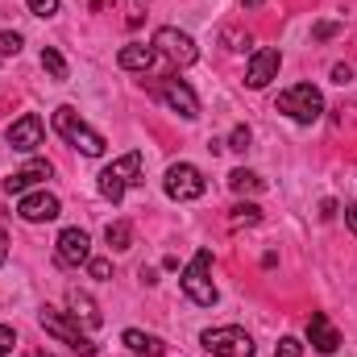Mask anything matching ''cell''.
<instances>
[{"label": "cell", "mask_w": 357, "mask_h": 357, "mask_svg": "<svg viewBox=\"0 0 357 357\" xmlns=\"http://www.w3.org/2000/svg\"><path fill=\"white\" fill-rule=\"evenodd\" d=\"M54 133L63 137V142H71L75 150H84L88 158H100L104 154V137L96 133V129H88L84 121H79V112L71 108V104H63V108H54Z\"/></svg>", "instance_id": "6da1fadb"}, {"label": "cell", "mask_w": 357, "mask_h": 357, "mask_svg": "<svg viewBox=\"0 0 357 357\" xmlns=\"http://www.w3.org/2000/svg\"><path fill=\"white\" fill-rule=\"evenodd\" d=\"M133 183H142V154H137V150H129L125 158H116L112 167L100 171V195L116 204V199H125V191H129Z\"/></svg>", "instance_id": "7a4b0ae2"}, {"label": "cell", "mask_w": 357, "mask_h": 357, "mask_svg": "<svg viewBox=\"0 0 357 357\" xmlns=\"http://www.w3.org/2000/svg\"><path fill=\"white\" fill-rule=\"evenodd\" d=\"M278 112H287L295 125H312L324 112V96H320V88H312V84H295V88H287L278 96Z\"/></svg>", "instance_id": "3957f363"}, {"label": "cell", "mask_w": 357, "mask_h": 357, "mask_svg": "<svg viewBox=\"0 0 357 357\" xmlns=\"http://www.w3.org/2000/svg\"><path fill=\"white\" fill-rule=\"evenodd\" d=\"M38 320H42V328L54 337V341H63V345H71L75 354H84V357H91L96 354V345H91V337L71 320V312H54V307H42L38 312Z\"/></svg>", "instance_id": "277c9868"}, {"label": "cell", "mask_w": 357, "mask_h": 357, "mask_svg": "<svg viewBox=\"0 0 357 357\" xmlns=\"http://www.w3.org/2000/svg\"><path fill=\"white\" fill-rule=\"evenodd\" d=\"M208 266H212V254L208 250H199L191 262H187V270H183V295L191 299V303H199V307H212L216 303V287H212V278H208Z\"/></svg>", "instance_id": "5b68a950"}, {"label": "cell", "mask_w": 357, "mask_h": 357, "mask_svg": "<svg viewBox=\"0 0 357 357\" xmlns=\"http://www.w3.org/2000/svg\"><path fill=\"white\" fill-rule=\"evenodd\" d=\"M204 349L212 357H254V341L245 328L225 324V328H208L204 333Z\"/></svg>", "instance_id": "8992f818"}, {"label": "cell", "mask_w": 357, "mask_h": 357, "mask_svg": "<svg viewBox=\"0 0 357 357\" xmlns=\"http://www.w3.org/2000/svg\"><path fill=\"white\" fill-rule=\"evenodd\" d=\"M154 50H158V54H167V63H171V67H191V63L199 59L195 42H191L183 29H175V25H162V29L154 33Z\"/></svg>", "instance_id": "52a82bcc"}, {"label": "cell", "mask_w": 357, "mask_h": 357, "mask_svg": "<svg viewBox=\"0 0 357 357\" xmlns=\"http://www.w3.org/2000/svg\"><path fill=\"white\" fill-rule=\"evenodd\" d=\"M208 191V183H204V175H199V167H191V162H175L171 171H167V195L171 199H199Z\"/></svg>", "instance_id": "ba28073f"}, {"label": "cell", "mask_w": 357, "mask_h": 357, "mask_svg": "<svg viewBox=\"0 0 357 357\" xmlns=\"http://www.w3.org/2000/svg\"><path fill=\"white\" fill-rule=\"evenodd\" d=\"M154 96H158L167 108H175L178 116H187V121L199 116V100H195V91L187 88L183 79H158V84H154Z\"/></svg>", "instance_id": "9c48e42d"}, {"label": "cell", "mask_w": 357, "mask_h": 357, "mask_svg": "<svg viewBox=\"0 0 357 357\" xmlns=\"http://www.w3.org/2000/svg\"><path fill=\"white\" fill-rule=\"evenodd\" d=\"M42 142H46V125H42L38 112H25V116H17V121L8 125V146H13V150L33 154Z\"/></svg>", "instance_id": "30bf717a"}, {"label": "cell", "mask_w": 357, "mask_h": 357, "mask_svg": "<svg viewBox=\"0 0 357 357\" xmlns=\"http://www.w3.org/2000/svg\"><path fill=\"white\" fill-rule=\"evenodd\" d=\"M59 212H63V204H59V195H50V191H25V195H21V204H17V216H21V220H29V225L54 220Z\"/></svg>", "instance_id": "8fae6325"}, {"label": "cell", "mask_w": 357, "mask_h": 357, "mask_svg": "<svg viewBox=\"0 0 357 357\" xmlns=\"http://www.w3.org/2000/svg\"><path fill=\"white\" fill-rule=\"evenodd\" d=\"M54 254H59L63 266H88V258H91L88 233L84 229H63L59 241H54Z\"/></svg>", "instance_id": "7c38bea8"}, {"label": "cell", "mask_w": 357, "mask_h": 357, "mask_svg": "<svg viewBox=\"0 0 357 357\" xmlns=\"http://www.w3.org/2000/svg\"><path fill=\"white\" fill-rule=\"evenodd\" d=\"M278 63H282V54H278V50H258V54H254V59H250V71H245V84H250V88L254 91H262L270 84V79H278Z\"/></svg>", "instance_id": "4fadbf2b"}, {"label": "cell", "mask_w": 357, "mask_h": 357, "mask_svg": "<svg viewBox=\"0 0 357 357\" xmlns=\"http://www.w3.org/2000/svg\"><path fill=\"white\" fill-rule=\"evenodd\" d=\"M307 341L316 345V354H337L341 333H337V324H333L324 312H312V320H307Z\"/></svg>", "instance_id": "5bb4252c"}, {"label": "cell", "mask_w": 357, "mask_h": 357, "mask_svg": "<svg viewBox=\"0 0 357 357\" xmlns=\"http://www.w3.org/2000/svg\"><path fill=\"white\" fill-rule=\"evenodd\" d=\"M67 307H71V320H75V324L84 320V328H100V324H104V316L96 312V303H91L88 291H75V287H71V291H67Z\"/></svg>", "instance_id": "9a60e30c"}, {"label": "cell", "mask_w": 357, "mask_h": 357, "mask_svg": "<svg viewBox=\"0 0 357 357\" xmlns=\"http://www.w3.org/2000/svg\"><path fill=\"white\" fill-rule=\"evenodd\" d=\"M50 175H54V167L38 158V162H29V167H21L17 175L4 178V187H8V191H17V195H25V191H29L33 183H42V178H50Z\"/></svg>", "instance_id": "2e32d148"}, {"label": "cell", "mask_w": 357, "mask_h": 357, "mask_svg": "<svg viewBox=\"0 0 357 357\" xmlns=\"http://www.w3.org/2000/svg\"><path fill=\"white\" fill-rule=\"evenodd\" d=\"M121 341L129 345V354H137V357H162L167 354V341H162V337H150V333H142V328H125Z\"/></svg>", "instance_id": "e0dca14e"}, {"label": "cell", "mask_w": 357, "mask_h": 357, "mask_svg": "<svg viewBox=\"0 0 357 357\" xmlns=\"http://www.w3.org/2000/svg\"><path fill=\"white\" fill-rule=\"evenodd\" d=\"M154 59H158L154 46H121V54H116V63H121L125 71H150Z\"/></svg>", "instance_id": "ac0fdd59"}, {"label": "cell", "mask_w": 357, "mask_h": 357, "mask_svg": "<svg viewBox=\"0 0 357 357\" xmlns=\"http://www.w3.org/2000/svg\"><path fill=\"white\" fill-rule=\"evenodd\" d=\"M229 187H233L237 195H258V191H262L266 183H262V178L254 175V171H245V167H237V171L229 175Z\"/></svg>", "instance_id": "d6986e66"}, {"label": "cell", "mask_w": 357, "mask_h": 357, "mask_svg": "<svg viewBox=\"0 0 357 357\" xmlns=\"http://www.w3.org/2000/svg\"><path fill=\"white\" fill-rule=\"evenodd\" d=\"M104 241H108L112 250H129V245H133V225H129V220H112V225L104 229Z\"/></svg>", "instance_id": "ffe728a7"}, {"label": "cell", "mask_w": 357, "mask_h": 357, "mask_svg": "<svg viewBox=\"0 0 357 357\" xmlns=\"http://www.w3.org/2000/svg\"><path fill=\"white\" fill-rule=\"evenodd\" d=\"M258 220H262V208H258V204H237V208H233V216H229V225H233V229H254Z\"/></svg>", "instance_id": "44dd1931"}, {"label": "cell", "mask_w": 357, "mask_h": 357, "mask_svg": "<svg viewBox=\"0 0 357 357\" xmlns=\"http://www.w3.org/2000/svg\"><path fill=\"white\" fill-rule=\"evenodd\" d=\"M42 67L50 71V79H59V84L67 79V59H63L54 46H46V50H42Z\"/></svg>", "instance_id": "7402d4cb"}, {"label": "cell", "mask_w": 357, "mask_h": 357, "mask_svg": "<svg viewBox=\"0 0 357 357\" xmlns=\"http://www.w3.org/2000/svg\"><path fill=\"white\" fill-rule=\"evenodd\" d=\"M250 142H254L250 125H237V129L229 133V150H237V154H245V150H250Z\"/></svg>", "instance_id": "603a6c76"}, {"label": "cell", "mask_w": 357, "mask_h": 357, "mask_svg": "<svg viewBox=\"0 0 357 357\" xmlns=\"http://www.w3.org/2000/svg\"><path fill=\"white\" fill-rule=\"evenodd\" d=\"M220 42H225L229 50H250V33H241V29H225Z\"/></svg>", "instance_id": "cb8c5ba5"}, {"label": "cell", "mask_w": 357, "mask_h": 357, "mask_svg": "<svg viewBox=\"0 0 357 357\" xmlns=\"http://www.w3.org/2000/svg\"><path fill=\"white\" fill-rule=\"evenodd\" d=\"M21 46H25V42H21V33H17V29L0 33V54H8V59H13V54H21Z\"/></svg>", "instance_id": "d4e9b609"}, {"label": "cell", "mask_w": 357, "mask_h": 357, "mask_svg": "<svg viewBox=\"0 0 357 357\" xmlns=\"http://www.w3.org/2000/svg\"><path fill=\"white\" fill-rule=\"evenodd\" d=\"M25 4H29L33 17H54L59 13V0H25Z\"/></svg>", "instance_id": "484cf974"}, {"label": "cell", "mask_w": 357, "mask_h": 357, "mask_svg": "<svg viewBox=\"0 0 357 357\" xmlns=\"http://www.w3.org/2000/svg\"><path fill=\"white\" fill-rule=\"evenodd\" d=\"M299 354H303V345H299L295 337H282L278 349H274V357H299Z\"/></svg>", "instance_id": "4316f807"}, {"label": "cell", "mask_w": 357, "mask_h": 357, "mask_svg": "<svg viewBox=\"0 0 357 357\" xmlns=\"http://www.w3.org/2000/svg\"><path fill=\"white\" fill-rule=\"evenodd\" d=\"M337 29H341L337 21H320V25L312 29V38H316V42H328V38H337Z\"/></svg>", "instance_id": "83f0119b"}, {"label": "cell", "mask_w": 357, "mask_h": 357, "mask_svg": "<svg viewBox=\"0 0 357 357\" xmlns=\"http://www.w3.org/2000/svg\"><path fill=\"white\" fill-rule=\"evenodd\" d=\"M88 274H91V278H108V274H112L108 258H88Z\"/></svg>", "instance_id": "f1b7e54d"}, {"label": "cell", "mask_w": 357, "mask_h": 357, "mask_svg": "<svg viewBox=\"0 0 357 357\" xmlns=\"http://www.w3.org/2000/svg\"><path fill=\"white\" fill-rule=\"evenodd\" d=\"M13 345H17V333L0 324V357H8V354H13Z\"/></svg>", "instance_id": "f546056e"}, {"label": "cell", "mask_w": 357, "mask_h": 357, "mask_svg": "<svg viewBox=\"0 0 357 357\" xmlns=\"http://www.w3.org/2000/svg\"><path fill=\"white\" fill-rule=\"evenodd\" d=\"M333 79H337V84H349V79H354V67H349V63H337V67H333Z\"/></svg>", "instance_id": "4dcf8cb0"}, {"label": "cell", "mask_w": 357, "mask_h": 357, "mask_svg": "<svg viewBox=\"0 0 357 357\" xmlns=\"http://www.w3.org/2000/svg\"><path fill=\"white\" fill-rule=\"evenodd\" d=\"M345 225L357 233V204H349V208H345Z\"/></svg>", "instance_id": "1f68e13d"}, {"label": "cell", "mask_w": 357, "mask_h": 357, "mask_svg": "<svg viewBox=\"0 0 357 357\" xmlns=\"http://www.w3.org/2000/svg\"><path fill=\"white\" fill-rule=\"evenodd\" d=\"M320 216H324V220H328V216H337V204H333V199H324V204H320Z\"/></svg>", "instance_id": "d6a6232c"}, {"label": "cell", "mask_w": 357, "mask_h": 357, "mask_svg": "<svg viewBox=\"0 0 357 357\" xmlns=\"http://www.w3.org/2000/svg\"><path fill=\"white\" fill-rule=\"evenodd\" d=\"M4 258H8V237L0 233V266H4Z\"/></svg>", "instance_id": "836d02e7"}, {"label": "cell", "mask_w": 357, "mask_h": 357, "mask_svg": "<svg viewBox=\"0 0 357 357\" xmlns=\"http://www.w3.org/2000/svg\"><path fill=\"white\" fill-rule=\"evenodd\" d=\"M241 4H245V8H258V4H262V0H241Z\"/></svg>", "instance_id": "e575fe53"}, {"label": "cell", "mask_w": 357, "mask_h": 357, "mask_svg": "<svg viewBox=\"0 0 357 357\" xmlns=\"http://www.w3.org/2000/svg\"><path fill=\"white\" fill-rule=\"evenodd\" d=\"M38 357H50V354H38Z\"/></svg>", "instance_id": "d590c367"}, {"label": "cell", "mask_w": 357, "mask_h": 357, "mask_svg": "<svg viewBox=\"0 0 357 357\" xmlns=\"http://www.w3.org/2000/svg\"><path fill=\"white\" fill-rule=\"evenodd\" d=\"M137 4H146V0H137Z\"/></svg>", "instance_id": "8d00e7d4"}]
</instances>
